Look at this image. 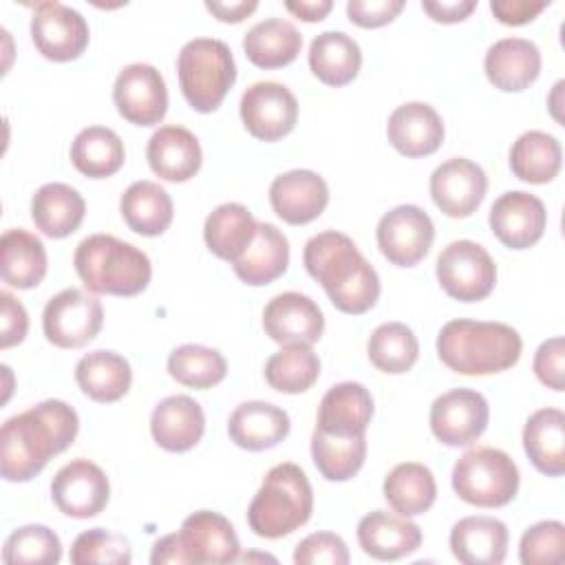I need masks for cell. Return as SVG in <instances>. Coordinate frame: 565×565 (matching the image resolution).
Here are the masks:
<instances>
[{"label": "cell", "mask_w": 565, "mask_h": 565, "mask_svg": "<svg viewBox=\"0 0 565 565\" xmlns=\"http://www.w3.org/2000/svg\"><path fill=\"white\" fill-rule=\"evenodd\" d=\"M2 280L15 289H31L46 276V249L42 241L22 230H7L0 238Z\"/></svg>", "instance_id": "33"}, {"label": "cell", "mask_w": 565, "mask_h": 565, "mask_svg": "<svg viewBox=\"0 0 565 565\" xmlns=\"http://www.w3.org/2000/svg\"><path fill=\"white\" fill-rule=\"evenodd\" d=\"M523 448L534 468L547 477L565 472V415L558 408L532 413L523 426Z\"/></svg>", "instance_id": "31"}, {"label": "cell", "mask_w": 565, "mask_h": 565, "mask_svg": "<svg viewBox=\"0 0 565 565\" xmlns=\"http://www.w3.org/2000/svg\"><path fill=\"white\" fill-rule=\"evenodd\" d=\"M305 269L342 313H366L380 298V278L355 243L335 230L311 236L302 252Z\"/></svg>", "instance_id": "2"}, {"label": "cell", "mask_w": 565, "mask_h": 565, "mask_svg": "<svg viewBox=\"0 0 565 565\" xmlns=\"http://www.w3.org/2000/svg\"><path fill=\"white\" fill-rule=\"evenodd\" d=\"M287 265H289L287 236L271 223H258L254 241L232 263L234 274L252 287L274 282L287 271Z\"/></svg>", "instance_id": "29"}, {"label": "cell", "mask_w": 565, "mask_h": 565, "mask_svg": "<svg viewBox=\"0 0 565 565\" xmlns=\"http://www.w3.org/2000/svg\"><path fill=\"white\" fill-rule=\"evenodd\" d=\"M366 353L377 371L399 375L417 362L419 342L404 322H384L371 333Z\"/></svg>", "instance_id": "42"}, {"label": "cell", "mask_w": 565, "mask_h": 565, "mask_svg": "<svg viewBox=\"0 0 565 565\" xmlns=\"http://www.w3.org/2000/svg\"><path fill=\"white\" fill-rule=\"evenodd\" d=\"M256 230L258 223L245 205L221 203L207 214L203 225V238L214 256L234 263L249 247Z\"/></svg>", "instance_id": "36"}, {"label": "cell", "mask_w": 565, "mask_h": 565, "mask_svg": "<svg viewBox=\"0 0 565 565\" xmlns=\"http://www.w3.org/2000/svg\"><path fill=\"white\" fill-rule=\"evenodd\" d=\"M313 512V490L296 463L274 466L247 508V523L256 536L280 539L296 532Z\"/></svg>", "instance_id": "5"}, {"label": "cell", "mask_w": 565, "mask_h": 565, "mask_svg": "<svg viewBox=\"0 0 565 565\" xmlns=\"http://www.w3.org/2000/svg\"><path fill=\"white\" fill-rule=\"evenodd\" d=\"M241 119L260 141H278L298 121L296 95L280 82H256L241 97Z\"/></svg>", "instance_id": "13"}, {"label": "cell", "mask_w": 565, "mask_h": 565, "mask_svg": "<svg viewBox=\"0 0 565 565\" xmlns=\"http://www.w3.org/2000/svg\"><path fill=\"white\" fill-rule=\"evenodd\" d=\"M452 490L477 508L508 505L519 490V468L499 448L481 446L466 450L452 468Z\"/></svg>", "instance_id": "7"}, {"label": "cell", "mask_w": 565, "mask_h": 565, "mask_svg": "<svg viewBox=\"0 0 565 565\" xmlns=\"http://www.w3.org/2000/svg\"><path fill=\"white\" fill-rule=\"evenodd\" d=\"M404 9V0H349L347 15L362 29H377L397 18Z\"/></svg>", "instance_id": "50"}, {"label": "cell", "mask_w": 565, "mask_h": 565, "mask_svg": "<svg viewBox=\"0 0 565 565\" xmlns=\"http://www.w3.org/2000/svg\"><path fill=\"white\" fill-rule=\"evenodd\" d=\"M362 66L358 42L344 31H322L309 46V68L327 86H344Z\"/></svg>", "instance_id": "35"}, {"label": "cell", "mask_w": 565, "mask_h": 565, "mask_svg": "<svg viewBox=\"0 0 565 565\" xmlns=\"http://www.w3.org/2000/svg\"><path fill=\"white\" fill-rule=\"evenodd\" d=\"M126 159L119 135L106 126H88L79 130L71 146V161L77 172L90 179L115 174Z\"/></svg>", "instance_id": "39"}, {"label": "cell", "mask_w": 565, "mask_h": 565, "mask_svg": "<svg viewBox=\"0 0 565 565\" xmlns=\"http://www.w3.org/2000/svg\"><path fill=\"white\" fill-rule=\"evenodd\" d=\"M177 75L185 102L199 113H212L236 79V64L225 42L194 38L179 51Z\"/></svg>", "instance_id": "6"}, {"label": "cell", "mask_w": 565, "mask_h": 565, "mask_svg": "<svg viewBox=\"0 0 565 565\" xmlns=\"http://www.w3.org/2000/svg\"><path fill=\"white\" fill-rule=\"evenodd\" d=\"M521 335L505 322L450 320L437 335V355L455 373L492 375L521 358Z\"/></svg>", "instance_id": "3"}, {"label": "cell", "mask_w": 565, "mask_h": 565, "mask_svg": "<svg viewBox=\"0 0 565 565\" xmlns=\"http://www.w3.org/2000/svg\"><path fill=\"white\" fill-rule=\"evenodd\" d=\"M2 311H0V349H9L20 344L29 331V316L20 300H15L9 291H0Z\"/></svg>", "instance_id": "51"}, {"label": "cell", "mask_w": 565, "mask_h": 565, "mask_svg": "<svg viewBox=\"0 0 565 565\" xmlns=\"http://www.w3.org/2000/svg\"><path fill=\"white\" fill-rule=\"evenodd\" d=\"M79 430V417L62 399H44L9 417L0 428V472L7 481H29L53 455L66 450Z\"/></svg>", "instance_id": "1"}, {"label": "cell", "mask_w": 565, "mask_h": 565, "mask_svg": "<svg viewBox=\"0 0 565 565\" xmlns=\"http://www.w3.org/2000/svg\"><path fill=\"white\" fill-rule=\"evenodd\" d=\"M561 161V143L543 130L523 132L510 148V170L525 183H550L558 174Z\"/></svg>", "instance_id": "40"}, {"label": "cell", "mask_w": 565, "mask_h": 565, "mask_svg": "<svg viewBox=\"0 0 565 565\" xmlns=\"http://www.w3.org/2000/svg\"><path fill=\"white\" fill-rule=\"evenodd\" d=\"M285 7L289 13H294L305 22H320L333 9V2L331 0H287Z\"/></svg>", "instance_id": "56"}, {"label": "cell", "mask_w": 565, "mask_h": 565, "mask_svg": "<svg viewBox=\"0 0 565 565\" xmlns=\"http://www.w3.org/2000/svg\"><path fill=\"white\" fill-rule=\"evenodd\" d=\"M132 561L130 543L121 534L93 527L82 532L71 545L73 565H128Z\"/></svg>", "instance_id": "46"}, {"label": "cell", "mask_w": 565, "mask_h": 565, "mask_svg": "<svg viewBox=\"0 0 565 565\" xmlns=\"http://www.w3.org/2000/svg\"><path fill=\"white\" fill-rule=\"evenodd\" d=\"M384 499L402 516L424 514L437 497V483L424 463L404 461L397 463L384 479Z\"/></svg>", "instance_id": "38"}, {"label": "cell", "mask_w": 565, "mask_h": 565, "mask_svg": "<svg viewBox=\"0 0 565 565\" xmlns=\"http://www.w3.org/2000/svg\"><path fill=\"white\" fill-rule=\"evenodd\" d=\"M102 324V302L77 287H68L55 294L42 311L44 335L60 349H79L88 344L99 333Z\"/></svg>", "instance_id": "9"}, {"label": "cell", "mask_w": 565, "mask_h": 565, "mask_svg": "<svg viewBox=\"0 0 565 565\" xmlns=\"http://www.w3.org/2000/svg\"><path fill=\"white\" fill-rule=\"evenodd\" d=\"M377 247L382 256L397 267L417 265L430 249L435 225L417 205H397L377 223Z\"/></svg>", "instance_id": "10"}, {"label": "cell", "mask_w": 565, "mask_h": 565, "mask_svg": "<svg viewBox=\"0 0 565 565\" xmlns=\"http://www.w3.org/2000/svg\"><path fill=\"white\" fill-rule=\"evenodd\" d=\"M62 558V543L46 525H24L13 530L2 547L7 565H55Z\"/></svg>", "instance_id": "45"}, {"label": "cell", "mask_w": 565, "mask_h": 565, "mask_svg": "<svg viewBox=\"0 0 565 565\" xmlns=\"http://www.w3.org/2000/svg\"><path fill=\"white\" fill-rule=\"evenodd\" d=\"M86 214L84 196L66 183H44L31 199V218L49 238L73 234Z\"/></svg>", "instance_id": "30"}, {"label": "cell", "mask_w": 565, "mask_h": 565, "mask_svg": "<svg viewBox=\"0 0 565 565\" xmlns=\"http://www.w3.org/2000/svg\"><path fill=\"white\" fill-rule=\"evenodd\" d=\"M269 203L285 223L305 225L324 212L329 185L313 170H289L271 181Z\"/></svg>", "instance_id": "20"}, {"label": "cell", "mask_w": 565, "mask_h": 565, "mask_svg": "<svg viewBox=\"0 0 565 565\" xmlns=\"http://www.w3.org/2000/svg\"><path fill=\"white\" fill-rule=\"evenodd\" d=\"M146 157L150 170L172 183H183L192 179L203 161L199 139L183 126H161L148 139Z\"/></svg>", "instance_id": "25"}, {"label": "cell", "mask_w": 565, "mask_h": 565, "mask_svg": "<svg viewBox=\"0 0 565 565\" xmlns=\"http://www.w3.org/2000/svg\"><path fill=\"white\" fill-rule=\"evenodd\" d=\"M523 565H554L565 558V525L561 521H539L530 525L519 543Z\"/></svg>", "instance_id": "47"}, {"label": "cell", "mask_w": 565, "mask_h": 565, "mask_svg": "<svg viewBox=\"0 0 565 565\" xmlns=\"http://www.w3.org/2000/svg\"><path fill=\"white\" fill-rule=\"evenodd\" d=\"M205 430V415L190 395H170L161 399L150 415V433L157 446L168 452L194 448Z\"/></svg>", "instance_id": "23"}, {"label": "cell", "mask_w": 565, "mask_h": 565, "mask_svg": "<svg viewBox=\"0 0 565 565\" xmlns=\"http://www.w3.org/2000/svg\"><path fill=\"white\" fill-rule=\"evenodd\" d=\"M373 417V397L360 382L333 384L320 399L316 430L333 437H360Z\"/></svg>", "instance_id": "21"}, {"label": "cell", "mask_w": 565, "mask_h": 565, "mask_svg": "<svg viewBox=\"0 0 565 565\" xmlns=\"http://www.w3.org/2000/svg\"><path fill=\"white\" fill-rule=\"evenodd\" d=\"M31 38L46 60L71 62L88 46L90 31L79 11L62 2H40L31 18Z\"/></svg>", "instance_id": "11"}, {"label": "cell", "mask_w": 565, "mask_h": 565, "mask_svg": "<svg viewBox=\"0 0 565 565\" xmlns=\"http://www.w3.org/2000/svg\"><path fill=\"white\" fill-rule=\"evenodd\" d=\"M450 550L463 565H499L508 554V527L494 516H466L450 530Z\"/></svg>", "instance_id": "28"}, {"label": "cell", "mask_w": 565, "mask_h": 565, "mask_svg": "<svg viewBox=\"0 0 565 565\" xmlns=\"http://www.w3.org/2000/svg\"><path fill=\"white\" fill-rule=\"evenodd\" d=\"M113 102L119 115L130 124H159L168 110V88L163 75L152 64L143 62L124 66L113 86Z\"/></svg>", "instance_id": "12"}, {"label": "cell", "mask_w": 565, "mask_h": 565, "mask_svg": "<svg viewBox=\"0 0 565 565\" xmlns=\"http://www.w3.org/2000/svg\"><path fill=\"white\" fill-rule=\"evenodd\" d=\"M488 177L481 166L466 157H452L430 174V196L450 218L470 216L483 201Z\"/></svg>", "instance_id": "16"}, {"label": "cell", "mask_w": 565, "mask_h": 565, "mask_svg": "<svg viewBox=\"0 0 565 565\" xmlns=\"http://www.w3.org/2000/svg\"><path fill=\"white\" fill-rule=\"evenodd\" d=\"M550 2H532V0H492L490 11L501 24L508 26H521L532 22Z\"/></svg>", "instance_id": "52"}, {"label": "cell", "mask_w": 565, "mask_h": 565, "mask_svg": "<svg viewBox=\"0 0 565 565\" xmlns=\"http://www.w3.org/2000/svg\"><path fill=\"white\" fill-rule=\"evenodd\" d=\"M534 373L552 391L565 386V342L561 335L545 340L534 353Z\"/></svg>", "instance_id": "49"}, {"label": "cell", "mask_w": 565, "mask_h": 565, "mask_svg": "<svg viewBox=\"0 0 565 565\" xmlns=\"http://www.w3.org/2000/svg\"><path fill=\"white\" fill-rule=\"evenodd\" d=\"M311 459L327 481H349L366 459V437H333L313 428Z\"/></svg>", "instance_id": "41"}, {"label": "cell", "mask_w": 565, "mask_h": 565, "mask_svg": "<svg viewBox=\"0 0 565 565\" xmlns=\"http://www.w3.org/2000/svg\"><path fill=\"white\" fill-rule=\"evenodd\" d=\"M300 49V31L282 18L260 20L243 38V51L247 60L258 68L287 66L298 57Z\"/></svg>", "instance_id": "34"}, {"label": "cell", "mask_w": 565, "mask_h": 565, "mask_svg": "<svg viewBox=\"0 0 565 565\" xmlns=\"http://www.w3.org/2000/svg\"><path fill=\"white\" fill-rule=\"evenodd\" d=\"M296 565H347L349 547L333 532H313L305 536L294 552Z\"/></svg>", "instance_id": "48"}, {"label": "cell", "mask_w": 565, "mask_h": 565, "mask_svg": "<svg viewBox=\"0 0 565 565\" xmlns=\"http://www.w3.org/2000/svg\"><path fill=\"white\" fill-rule=\"evenodd\" d=\"M126 225L141 236L163 234L174 216L170 194L154 181H135L119 199Z\"/></svg>", "instance_id": "37"}, {"label": "cell", "mask_w": 565, "mask_h": 565, "mask_svg": "<svg viewBox=\"0 0 565 565\" xmlns=\"http://www.w3.org/2000/svg\"><path fill=\"white\" fill-rule=\"evenodd\" d=\"M256 0H238V2H205V9L216 15L221 22H241L252 11H256Z\"/></svg>", "instance_id": "54"}, {"label": "cell", "mask_w": 565, "mask_h": 565, "mask_svg": "<svg viewBox=\"0 0 565 565\" xmlns=\"http://www.w3.org/2000/svg\"><path fill=\"white\" fill-rule=\"evenodd\" d=\"M185 563H234L241 552L232 523L212 510L185 516L177 532Z\"/></svg>", "instance_id": "19"}, {"label": "cell", "mask_w": 565, "mask_h": 565, "mask_svg": "<svg viewBox=\"0 0 565 565\" xmlns=\"http://www.w3.org/2000/svg\"><path fill=\"white\" fill-rule=\"evenodd\" d=\"M488 223L499 243L510 249H527L541 241L547 225V212L539 196L512 190L492 203Z\"/></svg>", "instance_id": "18"}, {"label": "cell", "mask_w": 565, "mask_h": 565, "mask_svg": "<svg viewBox=\"0 0 565 565\" xmlns=\"http://www.w3.org/2000/svg\"><path fill=\"white\" fill-rule=\"evenodd\" d=\"M358 541L364 554L375 561H397L422 545V530L408 516L373 510L358 523Z\"/></svg>", "instance_id": "24"}, {"label": "cell", "mask_w": 565, "mask_h": 565, "mask_svg": "<svg viewBox=\"0 0 565 565\" xmlns=\"http://www.w3.org/2000/svg\"><path fill=\"white\" fill-rule=\"evenodd\" d=\"M422 9L430 15V20L441 24H455L466 20L475 9L477 0H450V2H422Z\"/></svg>", "instance_id": "53"}, {"label": "cell", "mask_w": 565, "mask_h": 565, "mask_svg": "<svg viewBox=\"0 0 565 565\" xmlns=\"http://www.w3.org/2000/svg\"><path fill=\"white\" fill-rule=\"evenodd\" d=\"M75 382L84 395L99 404L121 399L132 382L130 364L115 351H90L75 366Z\"/></svg>", "instance_id": "32"}, {"label": "cell", "mask_w": 565, "mask_h": 565, "mask_svg": "<svg viewBox=\"0 0 565 565\" xmlns=\"http://www.w3.org/2000/svg\"><path fill=\"white\" fill-rule=\"evenodd\" d=\"M73 265L86 289L106 296H137L152 278L146 252L110 234L86 236L75 249Z\"/></svg>", "instance_id": "4"}, {"label": "cell", "mask_w": 565, "mask_h": 565, "mask_svg": "<svg viewBox=\"0 0 565 565\" xmlns=\"http://www.w3.org/2000/svg\"><path fill=\"white\" fill-rule=\"evenodd\" d=\"M320 360L311 347H282L265 362V380L278 393H302L316 384Z\"/></svg>", "instance_id": "43"}, {"label": "cell", "mask_w": 565, "mask_h": 565, "mask_svg": "<svg viewBox=\"0 0 565 565\" xmlns=\"http://www.w3.org/2000/svg\"><path fill=\"white\" fill-rule=\"evenodd\" d=\"M386 137L404 157H428L444 141V121L430 104L406 102L391 113Z\"/></svg>", "instance_id": "22"}, {"label": "cell", "mask_w": 565, "mask_h": 565, "mask_svg": "<svg viewBox=\"0 0 565 565\" xmlns=\"http://www.w3.org/2000/svg\"><path fill=\"white\" fill-rule=\"evenodd\" d=\"M230 439L252 452H260L278 446L289 433V415L269 402H243L227 422Z\"/></svg>", "instance_id": "27"}, {"label": "cell", "mask_w": 565, "mask_h": 565, "mask_svg": "<svg viewBox=\"0 0 565 565\" xmlns=\"http://www.w3.org/2000/svg\"><path fill=\"white\" fill-rule=\"evenodd\" d=\"M441 289L459 302H477L492 294L497 265L475 241H452L437 256L435 265Z\"/></svg>", "instance_id": "8"}, {"label": "cell", "mask_w": 565, "mask_h": 565, "mask_svg": "<svg viewBox=\"0 0 565 565\" xmlns=\"http://www.w3.org/2000/svg\"><path fill=\"white\" fill-rule=\"evenodd\" d=\"M265 333L282 347H311L324 331V316L316 300L298 291L274 296L263 311Z\"/></svg>", "instance_id": "17"}, {"label": "cell", "mask_w": 565, "mask_h": 565, "mask_svg": "<svg viewBox=\"0 0 565 565\" xmlns=\"http://www.w3.org/2000/svg\"><path fill=\"white\" fill-rule=\"evenodd\" d=\"M51 497L62 514L71 519H90L106 508L110 483L97 463L75 459L55 472Z\"/></svg>", "instance_id": "15"}, {"label": "cell", "mask_w": 565, "mask_h": 565, "mask_svg": "<svg viewBox=\"0 0 565 565\" xmlns=\"http://www.w3.org/2000/svg\"><path fill=\"white\" fill-rule=\"evenodd\" d=\"M563 86H565V82H563V79H561V82H556L554 93H552V97H550V110H552V115H554V119H556V121H563V117L558 115V108H561V90H563Z\"/></svg>", "instance_id": "57"}, {"label": "cell", "mask_w": 565, "mask_h": 565, "mask_svg": "<svg viewBox=\"0 0 565 565\" xmlns=\"http://www.w3.org/2000/svg\"><path fill=\"white\" fill-rule=\"evenodd\" d=\"M483 68L494 88L519 93L539 77L541 51L525 38H503L488 49Z\"/></svg>", "instance_id": "26"}, {"label": "cell", "mask_w": 565, "mask_h": 565, "mask_svg": "<svg viewBox=\"0 0 565 565\" xmlns=\"http://www.w3.org/2000/svg\"><path fill=\"white\" fill-rule=\"evenodd\" d=\"M168 373L183 386L212 388L227 375L225 358L203 344H181L168 355Z\"/></svg>", "instance_id": "44"}, {"label": "cell", "mask_w": 565, "mask_h": 565, "mask_svg": "<svg viewBox=\"0 0 565 565\" xmlns=\"http://www.w3.org/2000/svg\"><path fill=\"white\" fill-rule=\"evenodd\" d=\"M150 563H152V565H163V563L183 565V563H185V556H183V550H181V545H179L177 532H174V534H166L163 539H159V541L152 545Z\"/></svg>", "instance_id": "55"}, {"label": "cell", "mask_w": 565, "mask_h": 565, "mask_svg": "<svg viewBox=\"0 0 565 565\" xmlns=\"http://www.w3.org/2000/svg\"><path fill=\"white\" fill-rule=\"evenodd\" d=\"M488 419V402L472 388H452L430 406V430L450 448L475 444L483 435Z\"/></svg>", "instance_id": "14"}]
</instances>
